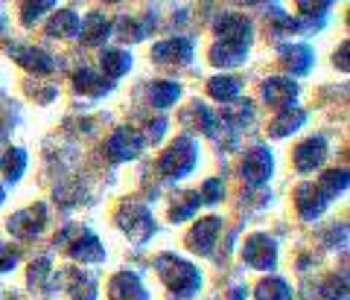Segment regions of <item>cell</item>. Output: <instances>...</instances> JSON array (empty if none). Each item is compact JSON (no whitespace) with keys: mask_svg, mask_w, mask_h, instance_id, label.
Wrapping results in <instances>:
<instances>
[{"mask_svg":"<svg viewBox=\"0 0 350 300\" xmlns=\"http://www.w3.org/2000/svg\"><path fill=\"white\" fill-rule=\"evenodd\" d=\"M117 225L123 233H129V239L135 242V245H144V242H149L152 233H155V219L137 202H129L117 210Z\"/></svg>","mask_w":350,"mask_h":300,"instance_id":"obj_4","label":"cell"},{"mask_svg":"<svg viewBox=\"0 0 350 300\" xmlns=\"http://www.w3.org/2000/svg\"><path fill=\"white\" fill-rule=\"evenodd\" d=\"M3 198H6V190H3V184H0V204H3Z\"/></svg>","mask_w":350,"mask_h":300,"instance_id":"obj_43","label":"cell"},{"mask_svg":"<svg viewBox=\"0 0 350 300\" xmlns=\"http://www.w3.org/2000/svg\"><path fill=\"white\" fill-rule=\"evenodd\" d=\"M213 32L219 38H231V41H248L251 44V21L245 15H237V12H225L216 18Z\"/></svg>","mask_w":350,"mask_h":300,"instance_id":"obj_17","label":"cell"},{"mask_svg":"<svg viewBox=\"0 0 350 300\" xmlns=\"http://www.w3.org/2000/svg\"><path fill=\"white\" fill-rule=\"evenodd\" d=\"M96 277L82 269H62L47 286V300H94Z\"/></svg>","mask_w":350,"mask_h":300,"instance_id":"obj_2","label":"cell"},{"mask_svg":"<svg viewBox=\"0 0 350 300\" xmlns=\"http://www.w3.org/2000/svg\"><path fill=\"white\" fill-rule=\"evenodd\" d=\"M100 64H103L108 79H120V76H126L131 68V55L126 50H103Z\"/></svg>","mask_w":350,"mask_h":300,"instance_id":"obj_23","label":"cell"},{"mask_svg":"<svg viewBox=\"0 0 350 300\" xmlns=\"http://www.w3.org/2000/svg\"><path fill=\"white\" fill-rule=\"evenodd\" d=\"M333 0H298V9L304 15H324Z\"/></svg>","mask_w":350,"mask_h":300,"instance_id":"obj_39","label":"cell"},{"mask_svg":"<svg viewBox=\"0 0 350 300\" xmlns=\"http://www.w3.org/2000/svg\"><path fill=\"white\" fill-rule=\"evenodd\" d=\"M248 55V41H231V38H219L211 47V62L216 68H237L243 64Z\"/></svg>","mask_w":350,"mask_h":300,"instance_id":"obj_15","label":"cell"},{"mask_svg":"<svg viewBox=\"0 0 350 300\" xmlns=\"http://www.w3.org/2000/svg\"><path fill=\"white\" fill-rule=\"evenodd\" d=\"M68 248V254L73 260H79V262H103L105 260V248L100 245V239L94 236L88 228H76V225H68L59 236H56V248Z\"/></svg>","mask_w":350,"mask_h":300,"instance_id":"obj_3","label":"cell"},{"mask_svg":"<svg viewBox=\"0 0 350 300\" xmlns=\"http://www.w3.org/2000/svg\"><path fill=\"white\" fill-rule=\"evenodd\" d=\"M44 225H47V207L44 204H32L27 210H18V213L9 216V221H6L9 233L18 239H36L44 230Z\"/></svg>","mask_w":350,"mask_h":300,"instance_id":"obj_7","label":"cell"},{"mask_svg":"<svg viewBox=\"0 0 350 300\" xmlns=\"http://www.w3.org/2000/svg\"><path fill=\"white\" fill-rule=\"evenodd\" d=\"M149 96H152V105H158V108H170V105L175 103V99L181 96V85H178V82H152Z\"/></svg>","mask_w":350,"mask_h":300,"instance_id":"obj_27","label":"cell"},{"mask_svg":"<svg viewBox=\"0 0 350 300\" xmlns=\"http://www.w3.org/2000/svg\"><path fill=\"white\" fill-rule=\"evenodd\" d=\"M114 29H117V38H123V41H140L146 36V27H140L137 21H131V18H120L111 27V32Z\"/></svg>","mask_w":350,"mask_h":300,"instance_id":"obj_34","label":"cell"},{"mask_svg":"<svg viewBox=\"0 0 350 300\" xmlns=\"http://www.w3.org/2000/svg\"><path fill=\"white\" fill-rule=\"evenodd\" d=\"M9 55H12L24 70L36 73V76H47V73L56 70V59H53L50 53H44L41 47H12Z\"/></svg>","mask_w":350,"mask_h":300,"instance_id":"obj_12","label":"cell"},{"mask_svg":"<svg viewBox=\"0 0 350 300\" xmlns=\"http://www.w3.org/2000/svg\"><path fill=\"white\" fill-rule=\"evenodd\" d=\"M144 146H146V140L135 128H117L105 149L111 154V161H135L144 152Z\"/></svg>","mask_w":350,"mask_h":300,"instance_id":"obj_10","label":"cell"},{"mask_svg":"<svg viewBox=\"0 0 350 300\" xmlns=\"http://www.w3.org/2000/svg\"><path fill=\"white\" fill-rule=\"evenodd\" d=\"M0 169H3L6 181H18L27 169V152L24 149H9L3 154V161H0Z\"/></svg>","mask_w":350,"mask_h":300,"instance_id":"obj_28","label":"cell"},{"mask_svg":"<svg viewBox=\"0 0 350 300\" xmlns=\"http://www.w3.org/2000/svg\"><path fill=\"white\" fill-rule=\"evenodd\" d=\"M73 87L85 96H103L111 91V85L105 82V76H96L94 70H79L73 76Z\"/></svg>","mask_w":350,"mask_h":300,"instance_id":"obj_24","label":"cell"},{"mask_svg":"<svg viewBox=\"0 0 350 300\" xmlns=\"http://www.w3.org/2000/svg\"><path fill=\"white\" fill-rule=\"evenodd\" d=\"M222 193H225V184H222V178H211V181H204L202 187V202L204 204H216V202H222Z\"/></svg>","mask_w":350,"mask_h":300,"instance_id":"obj_37","label":"cell"},{"mask_svg":"<svg viewBox=\"0 0 350 300\" xmlns=\"http://www.w3.org/2000/svg\"><path fill=\"white\" fill-rule=\"evenodd\" d=\"M219 230H222V219H216V216L199 219V221L193 225V230L187 233V248H190L193 254H202V257H211Z\"/></svg>","mask_w":350,"mask_h":300,"instance_id":"obj_9","label":"cell"},{"mask_svg":"<svg viewBox=\"0 0 350 300\" xmlns=\"http://www.w3.org/2000/svg\"><path fill=\"white\" fill-rule=\"evenodd\" d=\"M152 59L158 64H187L193 59V41L190 38H170L152 47Z\"/></svg>","mask_w":350,"mask_h":300,"instance_id":"obj_14","label":"cell"},{"mask_svg":"<svg viewBox=\"0 0 350 300\" xmlns=\"http://www.w3.org/2000/svg\"><path fill=\"white\" fill-rule=\"evenodd\" d=\"M347 50H350V44L345 41V44H342V50L336 53V68H342L345 73H347Z\"/></svg>","mask_w":350,"mask_h":300,"instance_id":"obj_41","label":"cell"},{"mask_svg":"<svg viewBox=\"0 0 350 300\" xmlns=\"http://www.w3.org/2000/svg\"><path fill=\"white\" fill-rule=\"evenodd\" d=\"M108 36H111V21L100 12H91L79 24V38L88 44V47H100V44H105Z\"/></svg>","mask_w":350,"mask_h":300,"instance_id":"obj_19","label":"cell"},{"mask_svg":"<svg viewBox=\"0 0 350 300\" xmlns=\"http://www.w3.org/2000/svg\"><path fill=\"white\" fill-rule=\"evenodd\" d=\"M243 260L257 271H271L278 265V245L269 233H254L243 245Z\"/></svg>","mask_w":350,"mask_h":300,"instance_id":"obj_6","label":"cell"},{"mask_svg":"<svg viewBox=\"0 0 350 300\" xmlns=\"http://www.w3.org/2000/svg\"><path fill=\"white\" fill-rule=\"evenodd\" d=\"M239 79H234V76H216V79L207 82V94H211L213 99H219V103H231V99L239 96Z\"/></svg>","mask_w":350,"mask_h":300,"instance_id":"obj_25","label":"cell"},{"mask_svg":"<svg viewBox=\"0 0 350 300\" xmlns=\"http://www.w3.org/2000/svg\"><path fill=\"white\" fill-rule=\"evenodd\" d=\"M196 161H199V152H196V143L190 137H175V143L161 154L158 169L167 178H184L187 172H193Z\"/></svg>","mask_w":350,"mask_h":300,"instance_id":"obj_5","label":"cell"},{"mask_svg":"<svg viewBox=\"0 0 350 300\" xmlns=\"http://www.w3.org/2000/svg\"><path fill=\"white\" fill-rule=\"evenodd\" d=\"M245 297H248V288H243V286L234 288V300H245Z\"/></svg>","mask_w":350,"mask_h":300,"instance_id":"obj_42","label":"cell"},{"mask_svg":"<svg viewBox=\"0 0 350 300\" xmlns=\"http://www.w3.org/2000/svg\"><path fill=\"white\" fill-rule=\"evenodd\" d=\"M155 269H158V277L167 283V288L178 300H190L196 292H199L202 274H199V269H193L187 260L175 257V254H161L155 260Z\"/></svg>","mask_w":350,"mask_h":300,"instance_id":"obj_1","label":"cell"},{"mask_svg":"<svg viewBox=\"0 0 350 300\" xmlns=\"http://www.w3.org/2000/svg\"><path fill=\"white\" fill-rule=\"evenodd\" d=\"M184 117H196V128H202L207 137H216V117L211 114V108L204 103H193Z\"/></svg>","mask_w":350,"mask_h":300,"instance_id":"obj_31","label":"cell"},{"mask_svg":"<svg viewBox=\"0 0 350 300\" xmlns=\"http://www.w3.org/2000/svg\"><path fill=\"white\" fill-rule=\"evenodd\" d=\"M266 18L271 21V24H275V32H278V36H280V32H295V29H301L298 21H292L289 15H283L280 9H269Z\"/></svg>","mask_w":350,"mask_h":300,"instance_id":"obj_36","label":"cell"},{"mask_svg":"<svg viewBox=\"0 0 350 300\" xmlns=\"http://www.w3.org/2000/svg\"><path fill=\"white\" fill-rule=\"evenodd\" d=\"M47 277H50V260L47 257H41V260H36L29 265V286L32 288H41Z\"/></svg>","mask_w":350,"mask_h":300,"instance_id":"obj_38","label":"cell"},{"mask_svg":"<svg viewBox=\"0 0 350 300\" xmlns=\"http://www.w3.org/2000/svg\"><path fill=\"white\" fill-rule=\"evenodd\" d=\"M53 6H56V0H24L21 3V21H24V27H32Z\"/></svg>","mask_w":350,"mask_h":300,"instance_id":"obj_32","label":"cell"},{"mask_svg":"<svg viewBox=\"0 0 350 300\" xmlns=\"http://www.w3.org/2000/svg\"><path fill=\"white\" fill-rule=\"evenodd\" d=\"M108 3H117V0H108Z\"/></svg>","mask_w":350,"mask_h":300,"instance_id":"obj_44","label":"cell"},{"mask_svg":"<svg viewBox=\"0 0 350 300\" xmlns=\"http://www.w3.org/2000/svg\"><path fill=\"white\" fill-rule=\"evenodd\" d=\"M304 123H306V111L295 108V105H286V108H280V114L275 120H271L269 135L271 137H286V135H292V131H298Z\"/></svg>","mask_w":350,"mask_h":300,"instance_id":"obj_21","label":"cell"},{"mask_svg":"<svg viewBox=\"0 0 350 300\" xmlns=\"http://www.w3.org/2000/svg\"><path fill=\"white\" fill-rule=\"evenodd\" d=\"M79 15L70 12V9H59L56 15H53L47 21V36L53 38H73V36H79Z\"/></svg>","mask_w":350,"mask_h":300,"instance_id":"obj_22","label":"cell"},{"mask_svg":"<svg viewBox=\"0 0 350 300\" xmlns=\"http://www.w3.org/2000/svg\"><path fill=\"white\" fill-rule=\"evenodd\" d=\"M271 169H275V158H271V152L266 146H254L251 152H245L243 166H239V172H243V181L248 187L266 184L269 178H271Z\"/></svg>","mask_w":350,"mask_h":300,"instance_id":"obj_8","label":"cell"},{"mask_svg":"<svg viewBox=\"0 0 350 300\" xmlns=\"http://www.w3.org/2000/svg\"><path fill=\"white\" fill-rule=\"evenodd\" d=\"M298 96V85L292 79H283V76H275V79H266L262 82V99L275 108H286L295 103Z\"/></svg>","mask_w":350,"mask_h":300,"instance_id":"obj_18","label":"cell"},{"mask_svg":"<svg viewBox=\"0 0 350 300\" xmlns=\"http://www.w3.org/2000/svg\"><path fill=\"white\" fill-rule=\"evenodd\" d=\"M280 59H283V64H286V70L292 76H304L312 68V50L306 47V44H283Z\"/></svg>","mask_w":350,"mask_h":300,"instance_id":"obj_20","label":"cell"},{"mask_svg":"<svg viewBox=\"0 0 350 300\" xmlns=\"http://www.w3.org/2000/svg\"><path fill=\"white\" fill-rule=\"evenodd\" d=\"M257 300H295L292 288L286 280H280V277H269V280H262L257 286Z\"/></svg>","mask_w":350,"mask_h":300,"instance_id":"obj_26","label":"cell"},{"mask_svg":"<svg viewBox=\"0 0 350 300\" xmlns=\"http://www.w3.org/2000/svg\"><path fill=\"white\" fill-rule=\"evenodd\" d=\"M324 158H327L324 137H310L295 149V166H298V172H315L324 163Z\"/></svg>","mask_w":350,"mask_h":300,"instance_id":"obj_16","label":"cell"},{"mask_svg":"<svg viewBox=\"0 0 350 300\" xmlns=\"http://www.w3.org/2000/svg\"><path fill=\"white\" fill-rule=\"evenodd\" d=\"M199 204H202V195H199V193H184L181 198H175V204L170 207V219H172V221L190 219L196 210H199Z\"/></svg>","mask_w":350,"mask_h":300,"instance_id":"obj_29","label":"cell"},{"mask_svg":"<svg viewBox=\"0 0 350 300\" xmlns=\"http://www.w3.org/2000/svg\"><path fill=\"white\" fill-rule=\"evenodd\" d=\"M18 265V254L9 245H0V271H12Z\"/></svg>","mask_w":350,"mask_h":300,"instance_id":"obj_40","label":"cell"},{"mask_svg":"<svg viewBox=\"0 0 350 300\" xmlns=\"http://www.w3.org/2000/svg\"><path fill=\"white\" fill-rule=\"evenodd\" d=\"M295 204H298V213L306 221H315L327 210L330 198L324 195V190H321L319 184H301L298 190H295Z\"/></svg>","mask_w":350,"mask_h":300,"instance_id":"obj_11","label":"cell"},{"mask_svg":"<svg viewBox=\"0 0 350 300\" xmlns=\"http://www.w3.org/2000/svg\"><path fill=\"white\" fill-rule=\"evenodd\" d=\"M319 187L324 190V195H327V198H330V202H333V198H336L338 193H345V190H347V172H345V169L324 172V175L319 178Z\"/></svg>","mask_w":350,"mask_h":300,"instance_id":"obj_30","label":"cell"},{"mask_svg":"<svg viewBox=\"0 0 350 300\" xmlns=\"http://www.w3.org/2000/svg\"><path fill=\"white\" fill-rule=\"evenodd\" d=\"M108 297L111 300H149L144 283L135 271H120L108 283Z\"/></svg>","mask_w":350,"mask_h":300,"instance_id":"obj_13","label":"cell"},{"mask_svg":"<svg viewBox=\"0 0 350 300\" xmlns=\"http://www.w3.org/2000/svg\"><path fill=\"white\" fill-rule=\"evenodd\" d=\"M321 295L327 297V300H347V277L342 274H333L330 280H327L324 286H321Z\"/></svg>","mask_w":350,"mask_h":300,"instance_id":"obj_35","label":"cell"},{"mask_svg":"<svg viewBox=\"0 0 350 300\" xmlns=\"http://www.w3.org/2000/svg\"><path fill=\"white\" fill-rule=\"evenodd\" d=\"M0 29H3V27H0Z\"/></svg>","mask_w":350,"mask_h":300,"instance_id":"obj_45","label":"cell"},{"mask_svg":"<svg viewBox=\"0 0 350 300\" xmlns=\"http://www.w3.org/2000/svg\"><path fill=\"white\" fill-rule=\"evenodd\" d=\"M254 117V108H251V103H239L237 108H225L222 111V120L231 128H239V126H245L248 120Z\"/></svg>","mask_w":350,"mask_h":300,"instance_id":"obj_33","label":"cell"}]
</instances>
